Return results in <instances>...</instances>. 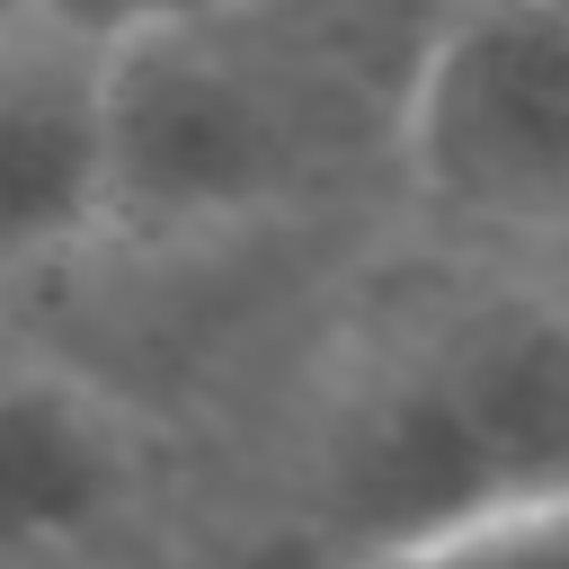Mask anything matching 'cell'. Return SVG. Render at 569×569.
<instances>
[{
    "label": "cell",
    "mask_w": 569,
    "mask_h": 569,
    "mask_svg": "<svg viewBox=\"0 0 569 569\" xmlns=\"http://www.w3.org/2000/svg\"><path fill=\"white\" fill-rule=\"evenodd\" d=\"M569 338L542 293L489 302L373 382L320 462L338 560L569 498Z\"/></svg>",
    "instance_id": "1"
},
{
    "label": "cell",
    "mask_w": 569,
    "mask_h": 569,
    "mask_svg": "<svg viewBox=\"0 0 569 569\" xmlns=\"http://www.w3.org/2000/svg\"><path fill=\"white\" fill-rule=\"evenodd\" d=\"M329 569H569V498L507 507V516L418 533V542H391V551H356V560H329Z\"/></svg>",
    "instance_id": "6"
},
{
    "label": "cell",
    "mask_w": 569,
    "mask_h": 569,
    "mask_svg": "<svg viewBox=\"0 0 569 569\" xmlns=\"http://www.w3.org/2000/svg\"><path fill=\"white\" fill-rule=\"evenodd\" d=\"M151 9H249V0H151Z\"/></svg>",
    "instance_id": "7"
},
{
    "label": "cell",
    "mask_w": 569,
    "mask_h": 569,
    "mask_svg": "<svg viewBox=\"0 0 569 569\" xmlns=\"http://www.w3.org/2000/svg\"><path fill=\"white\" fill-rule=\"evenodd\" d=\"M311 160V98L231 36V9H133L107 27V222H249L276 213Z\"/></svg>",
    "instance_id": "2"
},
{
    "label": "cell",
    "mask_w": 569,
    "mask_h": 569,
    "mask_svg": "<svg viewBox=\"0 0 569 569\" xmlns=\"http://www.w3.org/2000/svg\"><path fill=\"white\" fill-rule=\"evenodd\" d=\"M107 27L80 9H0V267L107 231Z\"/></svg>",
    "instance_id": "4"
},
{
    "label": "cell",
    "mask_w": 569,
    "mask_h": 569,
    "mask_svg": "<svg viewBox=\"0 0 569 569\" xmlns=\"http://www.w3.org/2000/svg\"><path fill=\"white\" fill-rule=\"evenodd\" d=\"M400 160L436 213L551 240L569 213V18L560 0H462L409 62Z\"/></svg>",
    "instance_id": "3"
},
{
    "label": "cell",
    "mask_w": 569,
    "mask_h": 569,
    "mask_svg": "<svg viewBox=\"0 0 569 569\" xmlns=\"http://www.w3.org/2000/svg\"><path fill=\"white\" fill-rule=\"evenodd\" d=\"M142 498L133 418L53 365L0 373V569L89 560Z\"/></svg>",
    "instance_id": "5"
}]
</instances>
